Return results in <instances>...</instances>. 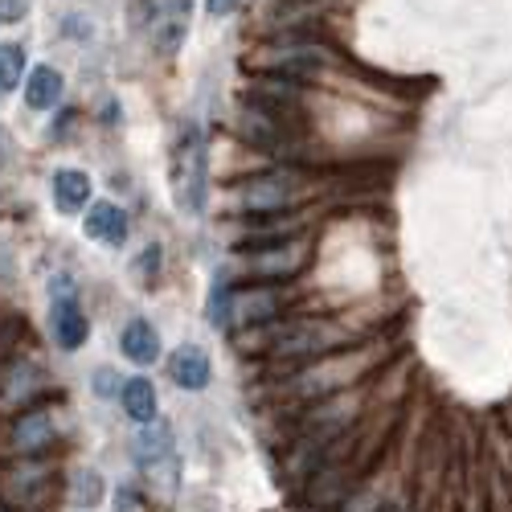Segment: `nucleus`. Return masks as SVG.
I'll return each mask as SVG.
<instances>
[{
	"mask_svg": "<svg viewBox=\"0 0 512 512\" xmlns=\"http://www.w3.org/2000/svg\"><path fill=\"white\" fill-rule=\"evenodd\" d=\"M205 316H209V324H213V328H230V320H234V291H230V283H226V279L213 283Z\"/></svg>",
	"mask_w": 512,
	"mask_h": 512,
	"instance_id": "4be33fe9",
	"label": "nucleus"
},
{
	"mask_svg": "<svg viewBox=\"0 0 512 512\" xmlns=\"http://www.w3.org/2000/svg\"><path fill=\"white\" fill-rule=\"evenodd\" d=\"M50 300H54V312H50L54 340L66 353L82 349V345H87V336H91V320H87V312H82V304H78V287H74L70 275H58L50 283Z\"/></svg>",
	"mask_w": 512,
	"mask_h": 512,
	"instance_id": "20e7f679",
	"label": "nucleus"
},
{
	"mask_svg": "<svg viewBox=\"0 0 512 512\" xmlns=\"http://www.w3.org/2000/svg\"><path fill=\"white\" fill-rule=\"evenodd\" d=\"M242 136L254 144V148H263L271 156H283L291 148V119H279L271 111H259V107H246L242 115Z\"/></svg>",
	"mask_w": 512,
	"mask_h": 512,
	"instance_id": "1a4fd4ad",
	"label": "nucleus"
},
{
	"mask_svg": "<svg viewBox=\"0 0 512 512\" xmlns=\"http://www.w3.org/2000/svg\"><path fill=\"white\" fill-rule=\"evenodd\" d=\"M308 263V242L304 238H287L263 254H250V275H259V279H291V275H300Z\"/></svg>",
	"mask_w": 512,
	"mask_h": 512,
	"instance_id": "6e6552de",
	"label": "nucleus"
},
{
	"mask_svg": "<svg viewBox=\"0 0 512 512\" xmlns=\"http://www.w3.org/2000/svg\"><path fill=\"white\" fill-rule=\"evenodd\" d=\"M29 13V0H0V25H17Z\"/></svg>",
	"mask_w": 512,
	"mask_h": 512,
	"instance_id": "a878e982",
	"label": "nucleus"
},
{
	"mask_svg": "<svg viewBox=\"0 0 512 512\" xmlns=\"http://www.w3.org/2000/svg\"><path fill=\"white\" fill-rule=\"evenodd\" d=\"M173 455V431H168L164 422H148L144 431H140V439H136V459H140V467L144 472H152V467L160 463V459H168Z\"/></svg>",
	"mask_w": 512,
	"mask_h": 512,
	"instance_id": "a211bd4d",
	"label": "nucleus"
},
{
	"mask_svg": "<svg viewBox=\"0 0 512 512\" xmlns=\"http://www.w3.org/2000/svg\"><path fill=\"white\" fill-rule=\"evenodd\" d=\"M123 357L132 361V365H152L160 357V332L148 324V320H132L123 328Z\"/></svg>",
	"mask_w": 512,
	"mask_h": 512,
	"instance_id": "4468645a",
	"label": "nucleus"
},
{
	"mask_svg": "<svg viewBox=\"0 0 512 512\" xmlns=\"http://www.w3.org/2000/svg\"><path fill=\"white\" fill-rule=\"evenodd\" d=\"M300 197V173L295 168H271L238 185V209L242 213H279Z\"/></svg>",
	"mask_w": 512,
	"mask_h": 512,
	"instance_id": "7ed1b4c3",
	"label": "nucleus"
},
{
	"mask_svg": "<svg viewBox=\"0 0 512 512\" xmlns=\"http://www.w3.org/2000/svg\"><path fill=\"white\" fill-rule=\"evenodd\" d=\"M320 54H316V46H300L295 37H283L279 46L263 58V74H279V78H291V82H304V78H312L316 70H320Z\"/></svg>",
	"mask_w": 512,
	"mask_h": 512,
	"instance_id": "0eeeda50",
	"label": "nucleus"
},
{
	"mask_svg": "<svg viewBox=\"0 0 512 512\" xmlns=\"http://www.w3.org/2000/svg\"><path fill=\"white\" fill-rule=\"evenodd\" d=\"M50 189H54V201H58L62 213H78V209H87L95 185H91V177L82 173V168H58Z\"/></svg>",
	"mask_w": 512,
	"mask_h": 512,
	"instance_id": "ddd939ff",
	"label": "nucleus"
},
{
	"mask_svg": "<svg viewBox=\"0 0 512 512\" xmlns=\"http://www.w3.org/2000/svg\"><path fill=\"white\" fill-rule=\"evenodd\" d=\"M78 508H95L99 500H103V480H99V472H82L78 480H74V496H70Z\"/></svg>",
	"mask_w": 512,
	"mask_h": 512,
	"instance_id": "b1692460",
	"label": "nucleus"
},
{
	"mask_svg": "<svg viewBox=\"0 0 512 512\" xmlns=\"http://www.w3.org/2000/svg\"><path fill=\"white\" fill-rule=\"evenodd\" d=\"M283 316V291L275 287H250L246 295H234V320L242 324H271Z\"/></svg>",
	"mask_w": 512,
	"mask_h": 512,
	"instance_id": "f8f14e48",
	"label": "nucleus"
},
{
	"mask_svg": "<svg viewBox=\"0 0 512 512\" xmlns=\"http://www.w3.org/2000/svg\"><path fill=\"white\" fill-rule=\"evenodd\" d=\"M58 439V418L54 410H25L13 426V447L25 451V455H37V451H46L54 447Z\"/></svg>",
	"mask_w": 512,
	"mask_h": 512,
	"instance_id": "9d476101",
	"label": "nucleus"
},
{
	"mask_svg": "<svg viewBox=\"0 0 512 512\" xmlns=\"http://www.w3.org/2000/svg\"><path fill=\"white\" fill-rule=\"evenodd\" d=\"M173 185H177V201L189 213L205 209V197H209V156H205V140L197 136V127H189V132L181 136V144H177Z\"/></svg>",
	"mask_w": 512,
	"mask_h": 512,
	"instance_id": "f257e3e1",
	"label": "nucleus"
},
{
	"mask_svg": "<svg viewBox=\"0 0 512 512\" xmlns=\"http://www.w3.org/2000/svg\"><path fill=\"white\" fill-rule=\"evenodd\" d=\"M300 103H304V82H291V78H279V74L254 78L250 91H246V107L271 111L279 119H295L300 115Z\"/></svg>",
	"mask_w": 512,
	"mask_h": 512,
	"instance_id": "39448f33",
	"label": "nucleus"
},
{
	"mask_svg": "<svg viewBox=\"0 0 512 512\" xmlns=\"http://www.w3.org/2000/svg\"><path fill=\"white\" fill-rule=\"evenodd\" d=\"M336 345V328L324 320H287L267 332V353L279 361H300V357H320Z\"/></svg>",
	"mask_w": 512,
	"mask_h": 512,
	"instance_id": "f03ea898",
	"label": "nucleus"
},
{
	"mask_svg": "<svg viewBox=\"0 0 512 512\" xmlns=\"http://www.w3.org/2000/svg\"><path fill=\"white\" fill-rule=\"evenodd\" d=\"M0 512H5V508H0Z\"/></svg>",
	"mask_w": 512,
	"mask_h": 512,
	"instance_id": "c85d7f7f",
	"label": "nucleus"
},
{
	"mask_svg": "<svg viewBox=\"0 0 512 512\" xmlns=\"http://www.w3.org/2000/svg\"><path fill=\"white\" fill-rule=\"evenodd\" d=\"M152 5V46L156 54H177L181 50V41L189 33V9H193V0H148Z\"/></svg>",
	"mask_w": 512,
	"mask_h": 512,
	"instance_id": "423d86ee",
	"label": "nucleus"
},
{
	"mask_svg": "<svg viewBox=\"0 0 512 512\" xmlns=\"http://www.w3.org/2000/svg\"><path fill=\"white\" fill-rule=\"evenodd\" d=\"M99 394H115V373L111 369H99V386H95Z\"/></svg>",
	"mask_w": 512,
	"mask_h": 512,
	"instance_id": "cd10ccee",
	"label": "nucleus"
},
{
	"mask_svg": "<svg viewBox=\"0 0 512 512\" xmlns=\"http://www.w3.org/2000/svg\"><path fill=\"white\" fill-rule=\"evenodd\" d=\"M9 488H13V504H21L25 512H41V508L50 504V496H54V480H46L41 472L17 476Z\"/></svg>",
	"mask_w": 512,
	"mask_h": 512,
	"instance_id": "6ab92c4d",
	"label": "nucleus"
},
{
	"mask_svg": "<svg viewBox=\"0 0 512 512\" xmlns=\"http://www.w3.org/2000/svg\"><path fill=\"white\" fill-rule=\"evenodd\" d=\"M238 9V0H205V13L209 17H230Z\"/></svg>",
	"mask_w": 512,
	"mask_h": 512,
	"instance_id": "bb28decb",
	"label": "nucleus"
},
{
	"mask_svg": "<svg viewBox=\"0 0 512 512\" xmlns=\"http://www.w3.org/2000/svg\"><path fill=\"white\" fill-rule=\"evenodd\" d=\"M168 369H173V381L181 390H205L209 386V357L197 345L177 349L173 361H168Z\"/></svg>",
	"mask_w": 512,
	"mask_h": 512,
	"instance_id": "2eb2a0df",
	"label": "nucleus"
},
{
	"mask_svg": "<svg viewBox=\"0 0 512 512\" xmlns=\"http://www.w3.org/2000/svg\"><path fill=\"white\" fill-rule=\"evenodd\" d=\"M336 512H390L386 508V496H381L377 488H357L345 496V504H340Z\"/></svg>",
	"mask_w": 512,
	"mask_h": 512,
	"instance_id": "5701e85b",
	"label": "nucleus"
},
{
	"mask_svg": "<svg viewBox=\"0 0 512 512\" xmlns=\"http://www.w3.org/2000/svg\"><path fill=\"white\" fill-rule=\"evenodd\" d=\"M25 103L33 111H54L62 103V74L54 66H37L25 82Z\"/></svg>",
	"mask_w": 512,
	"mask_h": 512,
	"instance_id": "dca6fc26",
	"label": "nucleus"
},
{
	"mask_svg": "<svg viewBox=\"0 0 512 512\" xmlns=\"http://www.w3.org/2000/svg\"><path fill=\"white\" fill-rule=\"evenodd\" d=\"M21 70H25V50L17 46V41H5V46H0V95L17 91Z\"/></svg>",
	"mask_w": 512,
	"mask_h": 512,
	"instance_id": "412c9836",
	"label": "nucleus"
},
{
	"mask_svg": "<svg viewBox=\"0 0 512 512\" xmlns=\"http://www.w3.org/2000/svg\"><path fill=\"white\" fill-rule=\"evenodd\" d=\"M156 271H160V246H148L140 259H136V279L148 287V283L156 279Z\"/></svg>",
	"mask_w": 512,
	"mask_h": 512,
	"instance_id": "393cba45",
	"label": "nucleus"
},
{
	"mask_svg": "<svg viewBox=\"0 0 512 512\" xmlns=\"http://www.w3.org/2000/svg\"><path fill=\"white\" fill-rule=\"evenodd\" d=\"M82 230H87V238L119 250L127 242V213L119 205H111V201H95L87 209V218H82Z\"/></svg>",
	"mask_w": 512,
	"mask_h": 512,
	"instance_id": "9b49d317",
	"label": "nucleus"
},
{
	"mask_svg": "<svg viewBox=\"0 0 512 512\" xmlns=\"http://www.w3.org/2000/svg\"><path fill=\"white\" fill-rule=\"evenodd\" d=\"M37 381H41V373H37L29 361H17V365L5 373V398H9V402H29V398L41 390Z\"/></svg>",
	"mask_w": 512,
	"mask_h": 512,
	"instance_id": "aec40b11",
	"label": "nucleus"
},
{
	"mask_svg": "<svg viewBox=\"0 0 512 512\" xmlns=\"http://www.w3.org/2000/svg\"><path fill=\"white\" fill-rule=\"evenodd\" d=\"M119 398H123V410H127L132 422H140V426L156 422V390H152L148 377H127Z\"/></svg>",
	"mask_w": 512,
	"mask_h": 512,
	"instance_id": "f3484780",
	"label": "nucleus"
}]
</instances>
